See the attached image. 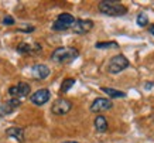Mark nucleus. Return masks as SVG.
I'll return each instance as SVG.
<instances>
[{
    "mask_svg": "<svg viewBox=\"0 0 154 143\" xmlns=\"http://www.w3.org/2000/svg\"><path fill=\"white\" fill-rule=\"evenodd\" d=\"M31 74H33V77L35 79H45L50 75V68L44 64H37L33 67Z\"/></svg>",
    "mask_w": 154,
    "mask_h": 143,
    "instance_id": "obj_10",
    "label": "nucleus"
},
{
    "mask_svg": "<svg viewBox=\"0 0 154 143\" xmlns=\"http://www.w3.org/2000/svg\"><path fill=\"white\" fill-rule=\"evenodd\" d=\"M129 65H130L129 60H127L125 56L119 54V56H115L110 58L109 64H107V71H109L110 74H119L123 69H126Z\"/></svg>",
    "mask_w": 154,
    "mask_h": 143,
    "instance_id": "obj_3",
    "label": "nucleus"
},
{
    "mask_svg": "<svg viewBox=\"0 0 154 143\" xmlns=\"http://www.w3.org/2000/svg\"><path fill=\"white\" fill-rule=\"evenodd\" d=\"M94 28V21L91 20H75V23L72 24V30L76 34H86Z\"/></svg>",
    "mask_w": 154,
    "mask_h": 143,
    "instance_id": "obj_8",
    "label": "nucleus"
},
{
    "mask_svg": "<svg viewBox=\"0 0 154 143\" xmlns=\"http://www.w3.org/2000/svg\"><path fill=\"white\" fill-rule=\"evenodd\" d=\"M17 106H20V99H14V98H11L10 101H7L6 103H3V105L0 106V113H2V115L11 113Z\"/></svg>",
    "mask_w": 154,
    "mask_h": 143,
    "instance_id": "obj_11",
    "label": "nucleus"
},
{
    "mask_svg": "<svg viewBox=\"0 0 154 143\" xmlns=\"http://www.w3.org/2000/svg\"><path fill=\"white\" fill-rule=\"evenodd\" d=\"M9 94L14 99L24 98L30 94V85L26 82H20V84H17V85H13V87L9 88Z\"/></svg>",
    "mask_w": 154,
    "mask_h": 143,
    "instance_id": "obj_6",
    "label": "nucleus"
},
{
    "mask_svg": "<svg viewBox=\"0 0 154 143\" xmlns=\"http://www.w3.org/2000/svg\"><path fill=\"white\" fill-rule=\"evenodd\" d=\"M71 108H72V103H71L68 99L65 98H60V99H57L51 106V111L54 115H65L68 112L71 111Z\"/></svg>",
    "mask_w": 154,
    "mask_h": 143,
    "instance_id": "obj_5",
    "label": "nucleus"
},
{
    "mask_svg": "<svg viewBox=\"0 0 154 143\" xmlns=\"http://www.w3.org/2000/svg\"><path fill=\"white\" fill-rule=\"evenodd\" d=\"M149 31H150V33H151V34H153V36H154V24H153V26H150Z\"/></svg>",
    "mask_w": 154,
    "mask_h": 143,
    "instance_id": "obj_20",
    "label": "nucleus"
},
{
    "mask_svg": "<svg viewBox=\"0 0 154 143\" xmlns=\"http://www.w3.org/2000/svg\"><path fill=\"white\" fill-rule=\"evenodd\" d=\"M112 108V102L106 99V98H98L92 102L91 105V111L92 112H103V111H107Z\"/></svg>",
    "mask_w": 154,
    "mask_h": 143,
    "instance_id": "obj_9",
    "label": "nucleus"
},
{
    "mask_svg": "<svg viewBox=\"0 0 154 143\" xmlns=\"http://www.w3.org/2000/svg\"><path fill=\"white\" fill-rule=\"evenodd\" d=\"M96 48H119V44L115 41L110 43H98L96 44Z\"/></svg>",
    "mask_w": 154,
    "mask_h": 143,
    "instance_id": "obj_17",
    "label": "nucleus"
},
{
    "mask_svg": "<svg viewBox=\"0 0 154 143\" xmlns=\"http://www.w3.org/2000/svg\"><path fill=\"white\" fill-rule=\"evenodd\" d=\"M40 50H41V47L38 44H27V43H21L17 47V51L21 52V54H31L34 51H40Z\"/></svg>",
    "mask_w": 154,
    "mask_h": 143,
    "instance_id": "obj_13",
    "label": "nucleus"
},
{
    "mask_svg": "<svg viewBox=\"0 0 154 143\" xmlns=\"http://www.w3.org/2000/svg\"><path fill=\"white\" fill-rule=\"evenodd\" d=\"M137 24H139V26H147V24H149L147 16H146V14H139V17H137Z\"/></svg>",
    "mask_w": 154,
    "mask_h": 143,
    "instance_id": "obj_18",
    "label": "nucleus"
},
{
    "mask_svg": "<svg viewBox=\"0 0 154 143\" xmlns=\"http://www.w3.org/2000/svg\"><path fill=\"white\" fill-rule=\"evenodd\" d=\"M50 95H51V94H50L48 89H38V91H35V92L30 97V101L33 102L34 105L41 106L50 101Z\"/></svg>",
    "mask_w": 154,
    "mask_h": 143,
    "instance_id": "obj_7",
    "label": "nucleus"
},
{
    "mask_svg": "<svg viewBox=\"0 0 154 143\" xmlns=\"http://www.w3.org/2000/svg\"><path fill=\"white\" fill-rule=\"evenodd\" d=\"M75 84V79L74 78H66L64 82H62V85H61V92H68L71 88L74 87Z\"/></svg>",
    "mask_w": 154,
    "mask_h": 143,
    "instance_id": "obj_16",
    "label": "nucleus"
},
{
    "mask_svg": "<svg viewBox=\"0 0 154 143\" xmlns=\"http://www.w3.org/2000/svg\"><path fill=\"white\" fill-rule=\"evenodd\" d=\"M79 56V52L76 48L72 47H60L57 48L51 54V60L58 64H68L71 61H74L76 57Z\"/></svg>",
    "mask_w": 154,
    "mask_h": 143,
    "instance_id": "obj_1",
    "label": "nucleus"
},
{
    "mask_svg": "<svg viewBox=\"0 0 154 143\" xmlns=\"http://www.w3.org/2000/svg\"><path fill=\"white\" fill-rule=\"evenodd\" d=\"M64 143H78V142H71L69 140V142H64Z\"/></svg>",
    "mask_w": 154,
    "mask_h": 143,
    "instance_id": "obj_21",
    "label": "nucleus"
},
{
    "mask_svg": "<svg viewBox=\"0 0 154 143\" xmlns=\"http://www.w3.org/2000/svg\"><path fill=\"white\" fill-rule=\"evenodd\" d=\"M75 23V17L69 13H62L58 16V19L54 21L52 24V28L55 31H64V30H68V28L72 27V24Z\"/></svg>",
    "mask_w": 154,
    "mask_h": 143,
    "instance_id": "obj_4",
    "label": "nucleus"
},
{
    "mask_svg": "<svg viewBox=\"0 0 154 143\" xmlns=\"http://www.w3.org/2000/svg\"><path fill=\"white\" fill-rule=\"evenodd\" d=\"M102 91H103L105 94H107V97H110V98H125V97H126V94H125V92H122V91H117V89H113V88H106V87H103Z\"/></svg>",
    "mask_w": 154,
    "mask_h": 143,
    "instance_id": "obj_15",
    "label": "nucleus"
},
{
    "mask_svg": "<svg viewBox=\"0 0 154 143\" xmlns=\"http://www.w3.org/2000/svg\"><path fill=\"white\" fill-rule=\"evenodd\" d=\"M95 128H96V130L98 132H106L107 130V120L105 116L102 115H99L96 116V119H95Z\"/></svg>",
    "mask_w": 154,
    "mask_h": 143,
    "instance_id": "obj_14",
    "label": "nucleus"
},
{
    "mask_svg": "<svg viewBox=\"0 0 154 143\" xmlns=\"http://www.w3.org/2000/svg\"><path fill=\"white\" fill-rule=\"evenodd\" d=\"M99 11L106 16H112V17H116V16H123V14L127 13V9L122 3H117V2H113V0H105V2H100L99 3Z\"/></svg>",
    "mask_w": 154,
    "mask_h": 143,
    "instance_id": "obj_2",
    "label": "nucleus"
},
{
    "mask_svg": "<svg viewBox=\"0 0 154 143\" xmlns=\"http://www.w3.org/2000/svg\"><path fill=\"white\" fill-rule=\"evenodd\" d=\"M6 135L9 138H13L16 139L19 143H23L24 142V130L21 128H9L6 130Z\"/></svg>",
    "mask_w": 154,
    "mask_h": 143,
    "instance_id": "obj_12",
    "label": "nucleus"
},
{
    "mask_svg": "<svg viewBox=\"0 0 154 143\" xmlns=\"http://www.w3.org/2000/svg\"><path fill=\"white\" fill-rule=\"evenodd\" d=\"M3 23H5L6 26L14 24V19H13V17H10V16H7V17H5V20H3Z\"/></svg>",
    "mask_w": 154,
    "mask_h": 143,
    "instance_id": "obj_19",
    "label": "nucleus"
}]
</instances>
